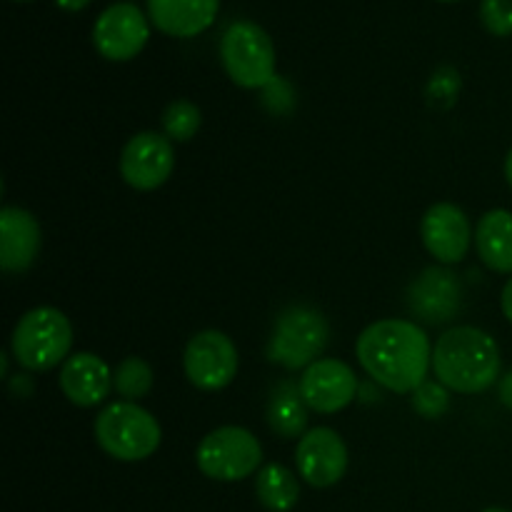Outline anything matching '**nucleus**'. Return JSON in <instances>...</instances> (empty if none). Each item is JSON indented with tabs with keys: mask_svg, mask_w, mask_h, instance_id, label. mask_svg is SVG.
<instances>
[{
	"mask_svg": "<svg viewBox=\"0 0 512 512\" xmlns=\"http://www.w3.org/2000/svg\"><path fill=\"white\" fill-rule=\"evenodd\" d=\"M365 373L393 393H413L433 368V348L420 325L410 320H378L360 333L355 345Z\"/></svg>",
	"mask_w": 512,
	"mask_h": 512,
	"instance_id": "nucleus-1",
	"label": "nucleus"
},
{
	"mask_svg": "<svg viewBox=\"0 0 512 512\" xmlns=\"http://www.w3.org/2000/svg\"><path fill=\"white\" fill-rule=\"evenodd\" d=\"M433 370L438 383L455 393H483L500 378V348L485 330L460 325L438 338L433 348Z\"/></svg>",
	"mask_w": 512,
	"mask_h": 512,
	"instance_id": "nucleus-2",
	"label": "nucleus"
},
{
	"mask_svg": "<svg viewBox=\"0 0 512 512\" xmlns=\"http://www.w3.org/2000/svg\"><path fill=\"white\" fill-rule=\"evenodd\" d=\"M73 345L70 320L58 308H33L18 320L10 338V350L18 365L33 373H45L65 363Z\"/></svg>",
	"mask_w": 512,
	"mask_h": 512,
	"instance_id": "nucleus-3",
	"label": "nucleus"
},
{
	"mask_svg": "<svg viewBox=\"0 0 512 512\" xmlns=\"http://www.w3.org/2000/svg\"><path fill=\"white\" fill-rule=\"evenodd\" d=\"M95 440L115 460L138 463L160 448V423L138 403L120 400L100 410L95 418Z\"/></svg>",
	"mask_w": 512,
	"mask_h": 512,
	"instance_id": "nucleus-4",
	"label": "nucleus"
},
{
	"mask_svg": "<svg viewBox=\"0 0 512 512\" xmlns=\"http://www.w3.org/2000/svg\"><path fill=\"white\" fill-rule=\"evenodd\" d=\"M225 73L240 88H268L275 80V48L270 35L253 20H235L220 40Z\"/></svg>",
	"mask_w": 512,
	"mask_h": 512,
	"instance_id": "nucleus-5",
	"label": "nucleus"
},
{
	"mask_svg": "<svg viewBox=\"0 0 512 512\" xmlns=\"http://www.w3.org/2000/svg\"><path fill=\"white\" fill-rule=\"evenodd\" d=\"M330 338L328 320L308 305H293L275 320L268 343V358L288 370L310 368Z\"/></svg>",
	"mask_w": 512,
	"mask_h": 512,
	"instance_id": "nucleus-6",
	"label": "nucleus"
},
{
	"mask_svg": "<svg viewBox=\"0 0 512 512\" xmlns=\"http://www.w3.org/2000/svg\"><path fill=\"white\" fill-rule=\"evenodd\" d=\"M195 460H198V468L205 478L235 483V480L248 478L260 468L263 448L250 430L238 428V425H225V428L213 430L200 440Z\"/></svg>",
	"mask_w": 512,
	"mask_h": 512,
	"instance_id": "nucleus-7",
	"label": "nucleus"
},
{
	"mask_svg": "<svg viewBox=\"0 0 512 512\" xmlns=\"http://www.w3.org/2000/svg\"><path fill=\"white\" fill-rule=\"evenodd\" d=\"M183 368L190 383L200 390H223L238 375V350L220 330H203L193 335L185 348Z\"/></svg>",
	"mask_w": 512,
	"mask_h": 512,
	"instance_id": "nucleus-8",
	"label": "nucleus"
},
{
	"mask_svg": "<svg viewBox=\"0 0 512 512\" xmlns=\"http://www.w3.org/2000/svg\"><path fill=\"white\" fill-rule=\"evenodd\" d=\"M150 38V25L143 10L133 3H115L98 15L93 25V45L113 63L133 60Z\"/></svg>",
	"mask_w": 512,
	"mask_h": 512,
	"instance_id": "nucleus-9",
	"label": "nucleus"
},
{
	"mask_svg": "<svg viewBox=\"0 0 512 512\" xmlns=\"http://www.w3.org/2000/svg\"><path fill=\"white\" fill-rule=\"evenodd\" d=\"M175 153L168 138L160 133H138L120 153V175L135 190H155L170 178Z\"/></svg>",
	"mask_w": 512,
	"mask_h": 512,
	"instance_id": "nucleus-10",
	"label": "nucleus"
},
{
	"mask_svg": "<svg viewBox=\"0 0 512 512\" xmlns=\"http://www.w3.org/2000/svg\"><path fill=\"white\" fill-rule=\"evenodd\" d=\"M300 393L310 410L333 415L353 403L358 395V378L343 360L320 358L305 368L300 378Z\"/></svg>",
	"mask_w": 512,
	"mask_h": 512,
	"instance_id": "nucleus-11",
	"label": "nucleus"
},
{
	"mask_svg": "<svg viewBox=\"0 0 512 512\" xmlns=\"http://www.w3.org/2000/svg\"><path fill=\"white\" fill-rule=\"evenodd\" d=\"M295 465L308 485L330 488L340 483L348 470V448L333 428L308 430L295 450Z\"/></svg>",
	"mask_w": 512,
	"mask_h": 512,
	"instance_id": "nucleus-12",
	"label": "nucleus"
},
{
	"mask_svg": "<svg viewBox=\"0 0 512 512\" xmlns=\"http://www.w3.org/2000/svg\"><path fill=\"white\" fill-rule=\"evenodd\" d=\"M420 238L428 253L440 265H453L468 255L470 223L463 210L453 203H435L420 223Z\"/></svg>",
	"mask_w": 512,
	"mask_h": 512,
	"instance_id": "nucleus-13",
	"label": "nucleus"
},
{
	"mask_svg": "<svg viewBox=\"0 0 512 512\" xmlns=\"http://www.w3.org/2000/svg\"><path fill=\"white\" fill-rule=\"evenodd\" d=\"M463 288L458 275L445 268H428L410 285V310L428 323H448L458 315Z\"/></svg>",
	"mask_w": 512,
	"mask_h": 512,
	"instance_id": "nucleus-14",
	"label": "nucleus"
},
{
	"mask_svg": "<svg viewBox=\"0 0 512 512\" xmlns=\"http://www.w3.org/2000/svg\"><path fill=\"white\" fill-rule=\"evenodd\" d=\"M60 390L78 408H93L113 390V373L98 355L75 353L60 368Z\"/></svg>",
	"mask_w": 512,
	"mask_h": 512,
	"instance_id": "nucleus-15",
	"label": "nucleus"
},
{
	"mask_svg": "<svg viewBox=\"0 0 512 512\" xmlns=\"http://www.w3.org/2000/svg\"><path fill=\"white\" fill-rule=\"evenodd\" d=\"M40 250V225L28 210H0V268L5 273H23L33 265Z\"/></svg>",
	"mask_w": 512,
	"mask_h": 512,
	"instance_id": "nucleus-16",
	"label": "nucleus"
},
{
	"mask_svg": "<svg viewBox=\"0 0 512 512\" xmlns=\"http://www.w3.org/2000/svg\"><path fill=\"white\" fill-rule=\"evenodd\" d=\"M220 0H148V15L158 30L173 38H193L215 23Z\"/></svg>",
	"mask_w": 512,
	"mask_h": 512,
	"instance_id": "nucleus-17",
	"label": "nucleus"
},
{
	"mask_svg": "<svg viewBox=\"0 0 512 512\" xmlns=\"http://www.w3.org/2000/svg\"><path fill=\"white\" fill-rule=\"evenodd\" d=\"M478 255L495 273H512V213L490 210L480 218L475 230Z\"/></svg>",
	"mask_w": 512,
	"mask_h": 512,
	"instance_id": "nucleus-18",
	"label": "nucleus"
},
{
	"mask_svg": "<svg viewBox=\"0 0 512 512\" xmlns=\"http://www.w3.org/2000/svg\"><path fill=\"white\" fill-rule=\"evenodd\" d=\"M268 425L285 440L303 438L308 428V403L300 393V385L290 380L275 385L268 400Z\"/></svg>",
	"mask_w": 512,
	"mask_h": 512,
	"instance_id": "nucleus-19",
	"label": "nucleus"
},
{
	"mask_svg": "<svg viewBox=\"0 0 512 512\" xmlns=\"http://www.w3.org/2000/svg\"><path fill=\"white\" fill-rule=\"evenodd\" d=\"M255 493L270 512H290L300 498V483L285 465L270 463L260 468L255 478Z\"/></svg>",
	"mask_w": 512,
	"mask_h": 512,
	"instance_id": "nucleus-20",
	"label": "nucleus"
},
{
	"mask_svg": "<svg viewBox=\"0 0 512 512\" xmlns=\"http://www.w3.org/2000/svg\"><path fill=\"white\" fill-rule=\"evenodd\" d=\"M113 388L120 398L135 403L153 388V368L138 355H130L113 370Z\"/></svg>",
	"mask_w": 512,
	"mask_h": 512,
	"instance_id": "nucleus-21",
	"label": "nucleus"
},
{
	"mask_svg": "<svg viewBox=\"0 0 512 512\" xmlns=\"http://www.w3.org/2000/svg\"><path fill=\"white\" fill-rule=\"evenodd\" d=\"M200 123H203L200 108L190 100H173L163 113L165 133H168V138L178 140V143H188L198 133Z\"/></svg>",
	"mask_w": 512,
	"mask_h": 512,
	"instance_id": "nucleus-22",
	"label": "nucleus"
},
{
	"mask_svg": "<svg viewBox=\"0 0 512 512\" xmlns=\"http://www.w3.org/2000/svg\"><path fill=\"white\" fill-rule=\"evenodd\" d=\"M458 90L460 73L455 68H450V65H443V68L435 70L428 83V103L440 110L450 108L455 103V98H458Z\"/></svg>",
	"mask_w": 512,
	"mask_h": 512,
	"instance_id": "nucleus-23",
	"label": "nucleus"
},
{
	"mask_svg": "<svg viewBox=\"0 0 512 512\" xmlns=\"http://www.w3.org/2000/svg\"><path fill=\"white\" fill-rule=\"evenodd\" d=\"M448 405L450 398L443 383H430V380H425L420 388L413 390V408L415 413H420L423 418H440V415L448 410Z\"/></svg>",
	"mask_w": 512,
	"mask_h": 512,
	"instance_id": "nucleus-24",
	"label": "nucleus"
},
{
	"mask_svg": "<svg viewBox=\"0 0 512 512\" xmlns=\"http://www.w3.org/2000/svg\"><path fill=\"white\" fill-rule=\"evenodd\" d=\"M480 20L493 35L508 38L512 35V0H483Z\"/></svg>",
	"mask_w": 512,
	"mask_h": 512,
	"instance_id": "nucleus-25",
	"label": "nucleus"
},
{
	"mask_svg": "<svg viewBox=\"0 0 512 512\" xmlns=\"http://www.w3.org/2000/svg\"><path fill=\"white\" fill-rule=\"evenodd\" d=\"M500 400L512 410V370L500 380Z\"/></svg>",
	"mask_w": 512,
	"mask_h": 512,
	"instance_id": "nucleus-26",
	"label": "nucleus"
},
{
	"mask_svg": "<svg viewBox=\"0 0 512 512\" xmlns=\"http://www.w3.org/2000/svg\"><path fill=\"white\" fill-rule=\"evenodd\" d=\"M500 305H503V315L512 323V278L505 283L503 298H500Z\"/></svg>",
	"mask_w": 512,
	"mask_h": 512,
	"instance_id": "nucleus-27",
	"label": "nucleus"
},
{
	"mask_svg": "<svg viewBox=\"0 0 512 512\" xmlns=\"http://www.w3.org/2000/svg\"><path fill=\"white\" fill-rule=\"evenodd\" d=\"M55 5L63 10H68V13H78V10L88 8L90 0H55Z\"/></svg>",
	"mask_w": 512,
	"mask_h": 512,
	"instance_id": "nucleus-28",
	"label": "nucleus"
},
{
	"mask_svg": "<svg viewBox=\"0 0 512 512\" xmlns=\"http://www.w3.org/2000/svg\"><path fill=\"white\" fill-rule=\"evenodd\" d=\"M505 178H508V183H510V188H512V148H510L508 158H505Z\"/></svg>",
	"mask_w": 512,
	"mask_h": 512,
	"instance_id": "nucleus-29",
	"label": "nucleus"
},
{
	"mask_svg": "<svg viewBox=\"0 0 512 512\" xmlns=\"http://www.w3.org/2000/svg\"><path fill=\"white\" fill-rule=\"evenodd\" d=\"M483 512H510V510H505V508H488V510H483Z\"/></svg>",
	"mask_w": 512,
	"mask_h": 512,
	"instance_id": "nucleus-30",
	"label": "nucleus"
},
{
	"mask_svg": "<svg viewBox=\"0 0 512 512\" xmlns=\"http://www.w3.org/2000/svg\"><path fill=\"white\" fill-rule=\"evenodd\" d=\"M443 3H453V0H443Z\"/></svg>",
	"mask_w": 512,
	"mask_h": 512,
	"instance_id": "nucleus-31",
	"label": "nucleus"
}]
</instances>
